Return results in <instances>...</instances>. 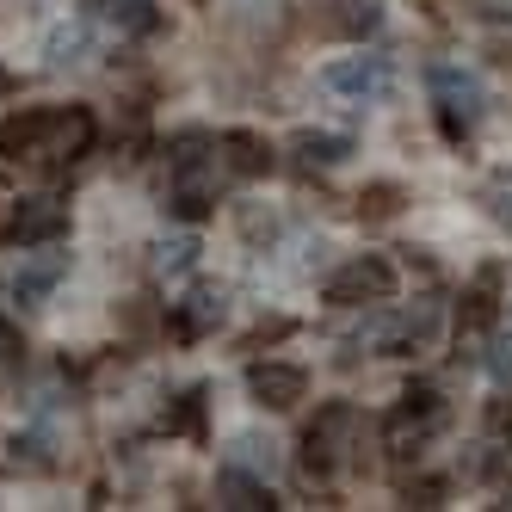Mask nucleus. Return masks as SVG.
Returning <instances> with one entry per match:
<instances>
[{"instance_id": "14", "label": "nucleus", "mask_w": 512, "mask_h": 512, "mask_svg": "<svg viewBox=\"0 0 512 512\" xmlns=\"http://www.w3.org/2000/svg\"><path fill=\"white\" fill-rule=\"evenodd\" d=\"M216 506H229V512H266L278 500L266 488V475H247V469H229L223 463V475H216Z\"/></svg>"}, {"instance_id": "3", "label": "nucleus", "mask_w": 512, "mask_h": 512, "mask_svg": "<svg viewBox=\"0 0 512 512\" xmlns=\"http://www.w3.org/2000/svg\"><path fill=\"white\" fill-rule=\"evenodd\" d=\"M426 93H432V112H438V124H445L451 142H463L475 124L488 118V87L463 62H432L426 68Z\"/></svg>"}, {"instance_id": "25", "label": "nucleus", "mask_w": 512, "mask_h": 512, "mask_svg": "<svg viewBox=\"0 0 512 512\" xmlns=\"http://www.w3.org/2000/svg\"><path fill=\"white\" fill-rule=\"evenodd\" d=\"M488 432H500V438L512 432V389H506V395L494 401V408H488Z\"/></svg>"}, {"instance_id": "26", "label": "nucleus", "mask_w": 512, "mask_h": 512, "mask_svg": "<svg viewBox=\"0 0 512 512\" xmlns=\"http://www.w3.org/2000/svg\"><path fill=\"white\" fill-rule=\"evenodd\" d=\"M395 198H401L395 186H377L371 198H358V204H371V216H389V210H395Z\"/></svg>"}, {"instance_id": "16", "label": "nucleus", "mask_w": 512, "mask_h": 512, "mask_svg": "<svg viewBox=\"0 0 512 512\" xmlns=\"http://www.w3.org/2000/svg\"><path fill=\"white\" fill-rule=\"evenodd\" d=\"M223 161H229V173H241V179H253V173H266L272 167V149H266V136H253V130H229L223 142Z\"/></svg>"}, {"instance_id": "4", "label": "nucleus", "mask_w": 512, "mask_h": 512, "mask_svg": "<svg viewBox=\"0 0 512 512\" xmlns=\"http://www.w3.org/2000/svg\"><path fill=\"white\" fill-rule=\"evenodd\" d=\"M352 451H358V414L346 401H327L303 432V475L309 482H327L340 463H352Z\"/></svg>"}, {"instance_id": "1", "label": "nucleus", "mask_w": 512, "mask_h": 512, "mask_svg": "<svg viewBox=\"0 0 512 512\" xmlns=\"http://www.w3.org/2000/svg\"><path fill=\"white\" fill-rule=\"evenodd\" d=\"M93 112L87 105H31V112L7 118L0 130V155L13 167H75L81 155H93Z\"/></svg>"}, {"instance_id": "10", "label": "nucleus", "mask_w": 512, "mask_h": 512, "mask_svg": "<svg viewBox=\"0 0 512 512\" xmlns=\"http://www.w3.org/2000/svg\"><path fill=\"white\" fill-rule=\"evenodd\" d=\"M93 50H99V25L87 13L44 31V68H50V75H75V68L93 62Z\"/></svg>"}, {"instance_id": "9", "label": "nucleus", "mask_w": 512, "mask_h": 512, "mask_svg": "<svg viewBox=\"0 0 512 512\" xmlns=\"http://www.w3.org/2000/svg\"><path fill=\"white\" fill-rule=\"evenodd\" d=\"M247 395L260 401V408H272V414H290L309 395V371H303V364L260 358V364H247Z\"/></svg>"}, {"instance_id": "18", "label": "nucleus", "mask_w": 512, "mask_h": 512, "mask_svg": "<svg viewBox=\"0 0 512 512\" xmlns=\"http://www.w3.org/2000/svg\"><path fill=\"white\" fill-rule=\"evenodd\" d=\"M56 438H50V426H31V432H13V463L19 469H56Z\"/></svg>"}, {"instance_id": "5", "label": "nucleus", "mask_w": 512, "mask_h": 512, "mask_svg": "<svg viewBox=\"0 0 512 512\" xmlns=\"http://www.w3.org/2000/svg\"><path fill=\"white\" fill-rule=\"evenodd\" d=\"M389 297H395V266L377 260V253H358V260H346L327 278V303H340V309H371Z\"/></svg>"}, {"instance_id": "15", "label": "nucleus", "mask_w": 512, "mask_h": 512, "mask_svg": "<svg viewBox=\"0 0 512 512\" xmlns=\"http://www.w3.org/2000/svg\"><path fill=\"white\" fill-rule=\"evenodd\" d=\"M192 266H198V235L192 229H173V235H161L149 247V272L155 278H186Z\"/></svg>"}, {"instance_id": "17", "label": "nucleus", "mask_w": 512, "mask_h": 512, "mask_svg": "<svg viewBox=\"0 0 512 512\" xmlns=\"http://www.w3.org/2000/svg\"><path fill=\"white\" fill-rule=\"evenodd\" d=\"M229 469H247V475H278V445L272 438H253V432H241L235 445H229Z\"/></svg>"}, {"instance_id": "2", "label": "nucleus", "mask_w": 512, "mask_h": 512, "mask_svg": "<svg viewBox=\"0 0 512 512\" xmlns=\"http://www.w3.org/2000/svg\"><path fill=\"white\" fill-rule=\"evenodd\" d=\"M167 173H173V210L186 216V223H198V216L216 210V198H223V179H229V161L223 149H216L210 136H173V155H167Z\"/></svg>"}, {"instance_id": "6", "label": "nucleus", "mask_w": 512, "mask_h": 512, "mask_svg": "<svg viewBox=\"0 0 512 512\" xmlns=\"http://www.w3.org/2000/svg\"><path fill=\"white\" fill-rule=\"evenodd\" d=\"M68 278V253H62V241H31V253H19V266H13V303L19 309H38L50 290Z\"/></svg>"}, {"instance_id": "11", "label": "nucleus", "mask_w": 512, "mask_h": 512, "mask_svg": "<svg viewBox=\"0 0 512 512\" xmlns=\"http://www.w3.org/2000/svg\"><path fill=\"white\" fill-rule=\"evenodd\" d=\"M81 7H87V19L105 31V38H118V44L149 38V31L161 25V7H155V0H81Z\"/></svg>"}, {"instance_id": "22", "label": "nucleus", "mask_w": 512, "mask_h": 512, "mask_svg": "<svg viewBox=\"0 0 512 512\" xmlns=\"http://www.w3.org/2000/svg\"><path fill=\"white\" fill-rule=\"evenodd\" d=\"M482 204L500 229H512V179H494V186H482Z\"/></svg>"}, {"instance_id": "24", "label": "nucleus", "mask_w": 512, "mask_h": 512, "mask_svg": "<svg viewBox=\"0 0 512 512\" xmlns=\"http://www.w3.org/2000/svg\"><path fill=\"white\" fill-rule=\"evenodd\" d=\"M241 235H247V241L266 235V241H272V235H278V216H272V210H266V216H260V210H241Z\"/></svg>"}, {"instance_id": "7", "label": "nucleus", "mask_w": 512, "mask_h": 512, "mask_svg": "<svg viewBox=\"0 0 512 512\" xmlns=\"http://www.w3.org/2000/svg\"><path fill=\"white\" fill-rule=\"evenodd\" d=\"M389 56H340V62H327L321 68V87L334 93V99H352V105H371L389 93Z\"/></svg>"}, {"instance_id": "13", "label": "nucleus", "mask_w": 512, "mask_h": 512, "mask_svg": "<svg viewBox=\"0 0 512 512\" xmlns=\"http://www.w3.org/2000/svg\"><path fill=\"white\" fill-rule=\"evenodd\" d=\"M352 155V142L334 136V130H297L290 136V167L297 173H327V167H340Z\"/></svg>"}, {"instance_id": "19", "label": "nucleus", "mask_w": 512, "mask_h": 512, "mask_svg": "<svg viewBox=\"0 0 512 512\" xmlns=\"http://www.w3.org/2000/svg\"><path fill=\"white\" fill-rule=\"evenodd\" d=\"M482 364H488L500 383H512V327H500V321L488 327V358Z\"/></svg>"}, {"instance_id": "23", "label": "nucleus", "mask_w": 512, "mask_h": 512, "mask_svg": "<svg viewBox=\"0 0 512 512\" xmlns=\"http://www.w3.org/2000/svg\"><path fill=\"white\" fill-rule=\"evenodd\" d=\"M19 358H25V340L13 334L7 321H0V377H13V371H19Z\"/></svg>"}, {"instance_id": "28", "label": "nucleus", "mask_w": 512, "mask_h": 512, "mask_svg": "<svg viewBox=\"0 0 512 512\" xmlns=\"http://www.w3.org/2000/svg\"><path fill=\"white\" fill-rule=\"evenodd\" d=\"M0 93H7V68H0Z\"/></svg>"}, {"instance_id": "20", "label": "nucleus", "mask_w": 512, "mask_h": 512, "mask_svg": "<svg viewBox=\"0 0 512 512\" xmlns=\"http://www.w3.org/2000/svg\"><path fill=\"white\" fill-rule=\"evenodd\" d=\"M198 426H204V389H186L179 408L167 414V432H198Z\"/></svg>"}, {"instance_id": "27", "label": "nucleus", "mask_w": 512, "mask_h": 512, "mask_svg": "<svg viewBox=\"0 0 512 512\" xmlns=\"http://www.w3.org/2000/svg\"><path fill=\"white\" fill-rule=\"evenodd\" d=\"M438 494H445L438 482H408V506H438Z\"/></svg>"}, {"instance_id": "21", "label": "nucleus", "mask_w": 512, "mask_h": 512, "mask_svg": "<svg viewBox=\"0 0 512 512\" xmlns=\"http://www.w3.org/2000/svg\"><path fill=\"white\" fill-rule=\"evenodd\" d=\"M340 7H346V13H340L334 25H340V31H352V38H358V31H371V25H377V0H340Z\"/></svg>"}, {"instance_id": "12", "label": "nucleus", "mask_w": 512, "mask_h": 512, "mask_svg": "<svg viewBox=\"0 0 512 512\" xmlns=\"http://www.w3.org/2000/svg\"><path fill=\"white\" fill-rule=\"evenodd\" d=\"M223 321H229V290H223V284H198L186 303H173V327H179L186 340L216 334Z\"/></svg>"}, {"instance_id": "8", "label": "nucleus", "mask_w": 512, "mask_h": 512, "mask_svg": "<svg viewBox=\"0 0 512 512\" xmlns=\"http://www.w3.org/2000/svg\"><path fill=\"white\" fill-rule=\"evenodd\" d=\"M0 235L19 241V247H31V241H62V235H68V198H56V192L19 198V204L7 210V223H0Z\"/></svg>"}]
</instances>
